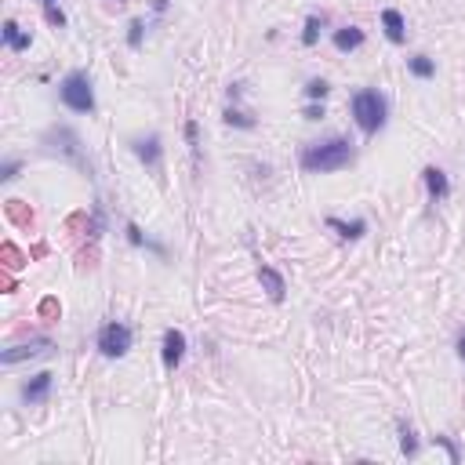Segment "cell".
I'll list each match as a JSON object with an SVG mask.
<instances>
[{"label": "cell", "instance_id": "cell-15", "mask_svg": "<svg viewBox=\"0 0 465 465\" xmlns=\"http://www.w3.org/2000/svg\"><path fill=\"white\" fill-rule=\"evenodd\" d=\"M407 66H411V73H415V77H422V80L437 77V62H432L429 55H415V58L407 62Z\"/></svg>", "mask_w": 465, "mask_h": 465}, {"label": "cell", "instance_id": "cell-13", "mask_svg": "<svg viewBox=\"0 0 465 465\" xmlns=\"http://www.w3.org/2000/svg\"><path fill=\"white\" fill-rule=\"evenodd\" d=\"M360 44H363V29H360V26H342V29L334 33V48L342 51V55H346V51H356Z\"/></svg>", "mask_w": 465, "mask_h": 465}, {"label": "cell", "instance_id": "cell-11", "mask_svg": "<svg viewBox=\"0 0 465 465\" xmlns=\"http://www.w3.org/2000/svg\"><path fill=\"white\" fill-rule=\"evenodd\" d=\"M0 37H4V44H8L11 51H29V44H33V33H26V29H22L15 18H8V22H4Z\"/></svg>", "mask_w": 465, "mask_h": 465}, {"label": "cell", "instance_id": "cell-9", "mask_svg": "<svg viewBox=\"0 0 465 465\" xmlns=\"http://www.w3.org/2000/svg\"><path fill=\"white\" fill-rule=\"evenodd\" d=\"M48 349H51L48 338H33L29 346H11V349H4V353H0V363H18V360H26V356H44Z\"/></svg>", "mask_w": 465, "mask_h": 465}, {"label": "cell", "instance_id": "cell-3", "mask_svg": "<svg viewBox=\"0 0 465 465\" xmlns=\"http://www.w3.org/2000/svg\"><path fill=\"white\" fill-rule=\"evenodd\" d=\"M58 99H62V106L73 109V113H95V84H91V77L84 70H73V73L62 77Z\"/></svg>", "mask_w": 465, "mask_h": 465}, {"label": "cell", "instance_id": "cell-18", "mask_svg": "<svg viewBox=\"0 0 465 465\" xmlns=\"http://www.w3.org/2000/svg\"><path fill=\"white\" fill-rule=\"evenodd\" d=\"M327 91H331V84L324 80V77H313L305 84V99H313V102H324L327 99Z\"/></svg>", "mask_w": 465, "mask_h": 465}, {"label": "cell", "instance_id": "cell-27", "mask_svg": "<svg viewBox=\"0 0 465 465\" xmlns=\"http://www.w3.org/2000/svg\"><path fill=\"white\" fill-rule=\"evenodd\" d=\"M458 360H461V363H465V331H461V334H458Z\"/></svg>", "mask_w": 465, "mask_h": 465}, {"label": "cell", "instance_id": "cell-28", "mask_svg": "<svg viewBox=\"0 0 465 465\" xmlns=\"http://www.w3.org/2000/svg\"><path fill=\"white\" fill-rule=\"evenodd\" d=\"M168 8V0H153V11H164Z\"/></svg>", "mask_w": 465, "mask_h": 465}, {"label": "cell", "instance_id": "cell-8", "mask_svg": "<svg viewBox=\"0 0 465 465\" xmlns=\"http://www.w3.org/2000/svg\"><path fill=\"white\" fill-rule=\"evenodd\" d=\"M258 284H262V291H266L273 302H284V295H288L284 273H276L273 266H258Z\"/></svg>", "mask_w": 465, "mask_h": 465}, {"label": "cell", "instance_id": "cell-29", "mask_svg": "<svg viewBox=\"0 0 465 465\" xmlns=\"http://www.w3.org/2000/svg\"><path fill=\"white\" fill-rule=\"evenodd\" d=\"M40 4H55V0H40Z\"/></svg>", "mask_w": 465, "mask_h": 465}, {"label": "cell", "instance_id": "cell-21", "mask_svg": "<svg viewBox=\"0 0 465 465\" xmlns=\"http://www.w3.org/2000/svg\"><path fill=\"white\" fill-rule=\"evenodd\" d=\"M185 142H190V149L197 153V146H200V128H197V120H185Z\"/></svg>", "mask_w": 465, "mask_h": 465}, {"label": "cell", "instance_id": "cell-22", "mask_svg": "<svg viewBox=\"0 0 465 465\" xmlns=\"http://www.w3.org/2000/svg\"><path fill=\"white\" fill-rule=\"evenodd\" d=\"M44 18L51 22V26H66V15H62V8H55V4H44Z\"/></svg>", "mask_w": 465, "mask_h": 465}, {"label": "cell", "instance_id": "cell-26", "mask_svg": "<svg viewBox=\"0 0 465 465\" xmlns=\"http://www.w3.org/2000/svg\"><path fill=\"white\" fill-rule=\"evenodd\" d=\"M15 175H18V160H8V164H4V171H0V178H4V182H11Z\"/></svg>", "mask_w": 465, "mask_h": 465}, {"label": "cell", "instance_id": "cell-17", "mask_svg": "<svg viewBox=\"0 0 465 465\" xmlns=\"http://www.w3.org/2000/svg\"><path fill=\"white\" fill-rule=\"evenodd\" d=\"M400 451H404L407 458L418 454V437H415V429L407 422H400Z\"/></svg>", "mask_w": 465, "mask_h": 465}, {"label": "cell", "instance_id": "cell-24", "mask_svg": "<svg viewBox=\"0 0 465 465\" xmlns=\"http://www.w3.org/2000/svg\"><path fill=\"white\" fill-rule=\"evenodd\" d=\"M305 120H324V102H313V106H305Z\"/></svg>", "mask_w": 465, "mask_h": 465}, {"label": "cell", "instance_id": "cell-1", "mask_svg": "<svg viewBox=\"0 0 465 465\" xmlns=\"http://www.w3.org/2000/svg\"><path fill=\"white\" fill-rule=\"evenodd\" d=\"M302 168L309 175H327V171H342L353 164V142L349 138H324V142H309L302 149Z\"/></svg>", "mask_w": 465, "mask_h": 465}, {"label": "cell", "instance_id": "cell-23", "mask_svg": "<svg viewBox=\"0 0 465 465\" xmlns=\"http://www.w3.org/2000/svg\"><path fill=\"white\" fill-rule=\"evenodd\" d=\"M432 440H437V444H440V447L451 454V461H454V465L461 461V451H458V444H454V440H447V437H432Z\"/></svg>", "mask_w": 465, "mask_h": 465}, {"label": "cell", "instance_id": "cell-19", "mask_svg": "<svg viewBox=\"0 0 465 465\" xmlns=\"http://www.w3.org/2000/svg\"><path fill=\"white\" fill-rule=\"evenodd\" d=\"M226 124H233V128H255V120L247 116V113H240V109H226Z\"/></svg>", "mask_w": 465, "mask_h": 465}, {"label": "cell", "instance_id": "cell-2", "mask_svg": "<svg viewBox=\"0 0 465 465\" xmlns=\"http://www.w3.org/2000/svg\"><path fill=\"white\" fill-rule=\"evenodd\" d=\"M385 113H389V106H385V99L378 95V91L363 87V91L353 95V120H356V128L363 135H378L385 128Z\"/></svg>", "mask_w": 465, "mask_h": 465}, {"label": "cell", "instance_id": "cell-12", "mask_svg": "<svg viewBox=\"0 0 465 465\" xmlns=\"http://www.w3.org/2000/svg\"><path fill=\"white\" fill-rule=\"evenodd\" d=\"M422 178H425V190H429V197H432V200H447L451 182H447V175H444L440 168H425V171H422Z\"/></svg>", "mask_w": 465, "mask_h": 465}, {"label": "cell", "instance_id": "cell-10", "mask_svg": "<svg viewBox=\"0 0 465 465\" xmlns=\"http://www.w3.org/2000/svg\"><path fill=\"white\" fill-rule=\"evenodd\" d=\"M382 29H385V37H389L393 44H404V40H407V18L400 15L396 8H385V11H382Z\"/></svg>", "mask_w": 465, "mask_h": 465}, {"label": "cell", "instance_id": "cell-4", "mask_svg": "<svg viewBox=\"0 0 465 465\" xmlns=\"http://www.w3.org/2000/svg\"><path fill=\"white\" fill-rule=\"evenodd\" d=\"M128 349H131V327H128V324L113 320V324H106V327L99 331V353H102L106 360L128 356Z\"/></svg>", "mask_w": 465, "mask_h": 465}, {"label": "cell", "instance_id": "cell-14", "mask_svg": "<svg viewBox=\"0 0 465 465\" xmlns=\"http://www.w3.org/2000/svg\"><path fill=\"white\" fill-rule=\"evenodd\" d=\"M327 229H334L342 240H360L367 233V222L356 219V222H342V219H327Z\"/></svg>", "mask_w": 465, "mask_h": 465}, {"label": "cell", "instance_id": "cell-7", "mask_svg": "<svg viewBox=\"0 0 465 465\" xmlns=\"http://www.w3.org/2000/svg\"><path fill=\"white\" fill-rule=\"evenodd\" d=\"M51 382H55L51 371H40V375H33L29 382H22V400H26V404H44L48 393H51Z\"/></svg>", "mask_w": 465, "mask_h": 465}, {"label": "cell", "instance_id": "cell-16", "mask_svg": "<svg viewBox=\"0 0 465 465\" xmlns=\"http://www.w3.org/2000/svg\"><path fill=\"white\" fill-rule=\"evenodd\" d=\"M320 29H324V15L317 18V15H309L305 18V29H302V44L305 48H313L317 40H320Z\"/></svg>", "mask_w": 465, "mask_h": 465}, {"label": "cell", "instance_id": "cell-25", "mask_svg": "<svg viewBox=\"0 0 465 465\" xmlns=\"http://www.w3.org/2000/svg\"><path fill=\"white\" fill-rule=\"evenodd\" d=\"M128 240H131L135 247H142V244H149V240L142 236V229H138V226H128Z\"/></svg>", "mask_w": 465, "mask_h": 465}, {"label": "cell", "instance_id": "cell-5", "mask_svg": "<svg viewBox=\"0 0 465 465\" xmlns=\"http://www.w3.org/2000/svg\"><path fill=\"white\" fill-rule=\"evenodd\" d=\"M131 149H135V157H138L146 168H153V171H157L160 160H164V142H160V135H138V138H131Z\"/></svg>", "mask_w": 465, "mask_h": 465}, {"label": "cell", "instance_id": "cell-6", "mask_svg": "<svg viewBox=\"0 0 465 465\" xmlns=\"http://www.w3.org/2000/svg\"><path fill=\"white\" fill-rule=\"evenodd\" d=\"M164 371H175L182 360H185V334L178 327H168L164 331Z\"/></svg>", "mask_w": 465, "mask_h": 465}, {"label": "cell", "instance_id": "cell-20", "mask_svg": "<svg viewBox=\"0 0 465 465\" xmlns=\"http://www.w3.org/2000/svg\"><path fill=\"white\" fill-rule=\"evenodd\" d=\"M142 29H146L142 18H135V22L128 26V48H142Z\"/></svg>", "mask_w": 465, "mask_h": 465}]
</instances>
